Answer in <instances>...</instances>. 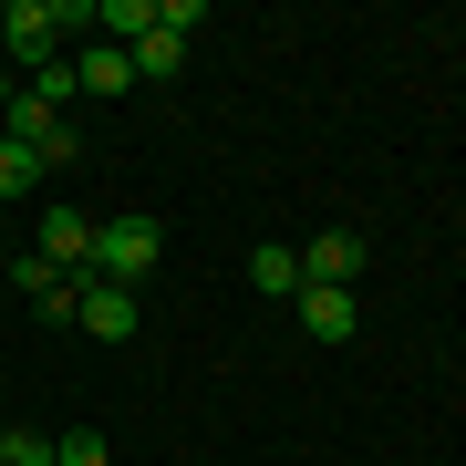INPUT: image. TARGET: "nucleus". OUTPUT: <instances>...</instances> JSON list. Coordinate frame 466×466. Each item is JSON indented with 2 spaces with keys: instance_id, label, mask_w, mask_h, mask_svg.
Returning <instances> with one entry per match:
<instances>
[{
  "instance_id": "nucleus-10",
  "label": "nucleus",
  "mask_w": 466,
  "mask_h": 466,
  "mask_svg": "<svg viewBox=\"0 0 466 466\" xmlns=\"http://www.w3.org/2000/svg\"><path fill=\"white\" fill-rule=\"evenodd\" d=\"M94 32H125V52L156 32V0H94Z\"/></svg>"
},
{
  "instance_id": "nucleus-9",
  "label": "nucleus",
  "mask_w": 466,
  "mask_h": 466,
  "mask_svg": "<svg viewBox=\"0 0 466 466\" xmlns=\"http://www.w3.org/2000/svg\"><path fill=\"white\" fill-rule=\"evenodd\" d=\"M177 63H187V32H177V21H167V11H156V32H146V42H135V73H156V84H167V73H177Z\"/></svg>"
},
{
  "instance_id": "nucleus-1",
  "label": "nucleus",
  "mask_w": 466,
  "mask_h": 466,
  "mask_svg": "<svg viewBox=\"0 0 466 466\" xmlns=\"http://www.w3.org/2000/svg\"><path fill=\"white\" fill-rule=\"evenodd\" d=\"M156 259H167V228H156V218H94V280L146 290Z\"/></svg>"
},
{
  "instance_id": "nucleus-6",
  "label": "nucleus",
  "mask_w": 466,
  "mask_h": 466,
  "mask_svg": "<svg viewBox=\"0 0 466 466\" xmlns=\"http://www.w3.org/2000/svg\"><path fill=\"white\" fill-rule=\"evenodd\" d=\"M300 332H311V342H352V332H363V300H352V290H300Z\"/></svg>"
},
{
  "instance_id": "nucleus-3",
  "label": "nucleus",
  "mask_w": 466,
  "mask_h": 466,
  "mask_svg": "<svg viewBox=\"0 0 466 466\" xmlns=\"http://www.w3.org/2000/svg\"><path fill=\"white\" fill-rule=\"evenodd\" d=\"M73 332H94V342H135V332H146V300L115 290V280H84V290H73Z\"/></svg>"
},
{
  "instance_id": "nucleus-8",
  "label": "nucleus",
  "mask_w": 466,
  "mask_h": 466,
  "mask_svg": "<svg viewBox=\"0 0 466 466\" xmlns=\"http://www.w3.org/2000/svg\"><path fill=\"white\" fill-rule=\"evenodd\" d=\"M249 290H269V300H300V249H249Z\"/></svg>"
},
{
  "instance_id": "nucleus-13",
  "label": "nucleus",
  "mask_w": 466,
  "mask_h": 466,
  "mask_svg": "<svg viewBox=\"0 0 466 466\" xmlns=\"http://www.w3.org/2000/svg\"><path fill=\"white\" fill-rule=\"evenodd\" d=\"M52 466H115V446L94 425H73V435H52Z\"/></svg>"
},
{
  "instance_id": "nucleus-2",
  "label": "nucleus",
  "mask_w": 466,
  "mask_h": 466,
  "mask_svg": "<svg viewBox=\"0 0 466 466\" xmlns=\"http://www.w3.org/2000/svg\"><path fill=\"white\" fill-rule=\"evenodd\" d=\"M0 52H11V63H63V0H11V11H0Z\"/></svg>"
},
{
  "instance_id": "nucleus-5",
  "label": "nucleus",
  "mask_w": 466,
  "mask_h": 466,
  "mask_svg": "<svg viewBox=\"0 0 466 466\" xmlns=\"http://www.w3.org/2000/svg\"><path fill=\"white\" fill-rule=\"evenodd\" d=\"M363 280V238L352 228H321L311 249H300V290H352Z\"/></svg>"
},
{
  "instance_id": "nucleus-11",
  "label": "nucleus",
  "mask_w": 466,
  "mask_h": 466,
  "mask_svg": "<svg viewBox=\"0 0 466 466\" xmlns=\"http://www.w3.org/2000/svg\"><path fill=\"white\" fill-rule=\"evenodd\" d=\"M11 290H21V300L42 311V300H52V290H73V280H63V269H52L42 249H21V259H11Z\"/></svg>"
},
{
  "instance_id": "nucleus-4",
  "label": "nucleus",
  "mask_w": 466,
  "mask_h": 466,
  "mask_svg": "<svg viewBox=\"0 0 466 466\" xmlns=\"http://www.w3.org/2000/svg\"><path fill=\"white\" fill-rule=\"evenodd\" d=\"M32 249H42L52 269H63V280H94V218L52 198V208H42V238H32Z\"/></svg>"
},
{
  "instance_id": "nucleus-14",
  "label": "nucleus",
  "mask_w": 466,
  "mask_h": 466,
  "mask_svg": "<svg viewBox=\"0 0 466 466\" xmlns=\"http://www.w3.org/2000/svg\"><path fill=\"white\" fill-rule=\"evenodd\" d=\"M0 466H52V435H32V425H11V435H0Z\"/></svg>"
},
{
  "instance_id": "nucleus-7",
  "label": "nucleus",
  "mask_w": 466,
  "mask_h": 466,
  "mask_svg": "<svg viewBox=\"0 0 466 466\" xmlns=\"http://www.w3.org/2000/svg\"><path fill=\"white\" fill-rule=\"evenodd\" d=\"M73 73H84V94H125V84H135V52H125V42H84Z\"/></svg>"
},
{
  "instance_id": "nucleus-15",
  "label": "nucleus",
  "mask_w": 466,
  "mask_h": 466,
  "mask_svg": "<svg viewBox=\"0 0 466 466\" xmlns=\"http://www.w3.org/2000/svg\"><path fill=\"white\" fill-rule=\"evenodd\" d=\"M11 104H21V84H11V73H0V115H11Z\"/></svg>"
},
{
  "instance_id": "nucleus-12",
  "label": "nucleus",
  "mask_w": 466,
  "mask_h": 466,
  "mask_svg": "<svg viewBox=\"0 0 466 466\" xmlns=\"http://www.w3.org/2000/svg\"><path fill=\"white\" fill-rule=\"evenodd\" d=\"M32 187H52V177H42V156L0 135V198H32Z\"/></svg>"
}]
</instances>
